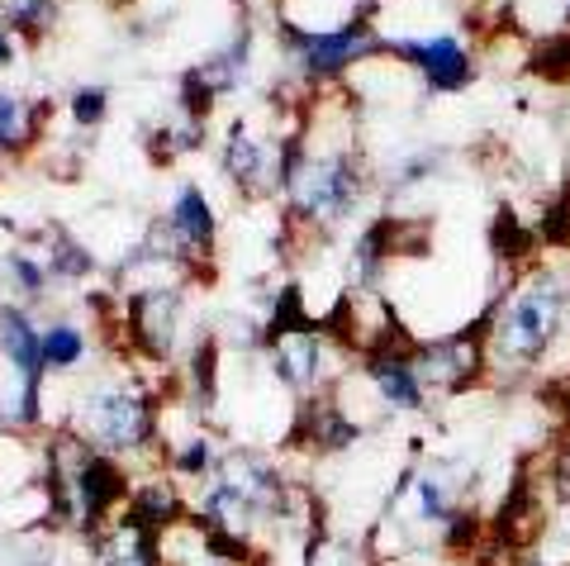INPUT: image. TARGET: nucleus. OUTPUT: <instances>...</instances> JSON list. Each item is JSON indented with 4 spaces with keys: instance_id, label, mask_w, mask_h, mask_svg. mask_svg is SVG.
Segmentation results:
<instances>
[{
    "instance_id": "obj_1",
    "label": "nucleus",
    "mask_w": 570,
    "mask_h": 566,
    "mask_svg": "<svg viewBox=\"0 0 570 566\" xmlns=\"http://www.w3.org/2000/svg\"><path fill=\"white\" fill-rule=\"evenodd\" d=\"M570 329V281L557 272L523 276L485 329V367L499 377L542 367Z\"/></svg>"
},
{
    "instance_id": "obj_2",
    "label": "nucleus",
    "mask_w": 570,
    "mask_h": 566,
    "mask_svg": "<svg viewBox=\"0 0 570 566\" xmlns=\"http://www.w3.org/2000/svg\"><path fill=\"white\" fill-rule=\"evenodd\" d=\"M77 433L105 457L138 452L157 433V404L138 381H100L77 400Z\"/></svg>"
},
{
    "instance_id": "obj_3",
    "label": "nucleus",
    "mask_w": 570,
    "mask_h": 566,
    "mask_svg": "<svg viewBox=\"0 0 570 566\" xmlns=\"http://www.w3.org/2000/svg\"><path fill=\"white\" fill-rule=\"evenodd\" d=\"M295 209L314 224L347 219L362 201V172L347 153H291V176H285Z\"/></svg>"
},
{
    "instance_id": "obj_4",
    "label": "nucleus",
    "mask_w": 570,
    "mask_h": 566,
    "mask_svg": "<svg viewBox=\"0 0 570 566\" xmlns=\"http://www.w3.org/2000/svg\"><path fill=\"white\" fill-rule=\"evenodd\" d=\"M67 495H71V509H77L86 524H100L110 509L129 505L134 486H129V476L119 471L115 457H105L96 448H81L77 462H71V471H67Z\"/></svg>"
},
{
    "instance_id": "obj_5",
    "label": "nucleus",
    "mask_w": 570,
    "mask_h": 566,
    "mask_svg": "<svg viewBox=\"0 0 570 566\" xmlns=\"http://www.w3.org/2000/svg\"><path fill=\"white\" fill-rule=\"evenodd\" d=\"M414 362H419V377L428 386V396L433 391L456 396L485 371V348L475 343L471 329H461V333H448V339H438V343L414 348Z\"/></svg>"
},
{
    "instance_id": "obj_6",
    "label": "nucleus",
    "mask_w": 570,
    "mask_h": 566,
    "mask_svg": "<svg viewBox=\"0 0 570 566\" xmlns=\"http://www.w3.org/2000/svg\"><path fill=\"white\" fill-rule=\"evenodd\" d=\"M366 381H371V391H376V400L385 404V410H395V414H419L423 404H428V386L419 377V362H414V352H404V348H376V352H366Z\"/></svg>"
},
{
    "instance_id": "obj_7",
    "label": "nucleus",
    "mask_w": 570,
    "mask_h": 566,
    "mask_svg": "<svg viewBox=\"0 0 570 566\" xmlns=\"http://www.w3.org/2000/svg\"><path fill=\"white\" fill-rule=\"evenodd\" d=\"M395 52L423 72L428 91H461L475 77V62L456 33H428V39H395Z\"/></svg>"
},
{
    "instance_id": "obj_8",
    "label": "nucleus",
    "mask_w": 570,
    "mask_h": 566,
    "mask_svg": "<svg viewBox=\"0 0 570 566\" xmlns=\"http://www.w3.org/2000/svg\"><path fill=\"white\" fill-rule=\"evenodd\" d=\"M129 333L134 348L148 358H171L176 333H181V295L167 286H148L129 300Z\"/></svg>"
},
{
    "instance_id": "obj_9",
    "label": "nucleus",
    "mask_w": 570,
    "mask_h": 566,
    "mask_svg": "<svg viewBox=\"0 0 570 566\" xmlns=\"http://www.w3.org/2000/svg\"><path fill=\"white\" fill-rule=\"evenodd\" d=\"M272 367L276 377L291 386V391H314L328 371V343L314 324H299V329H281L272 333Z\"/></svg>"
},
{
    "instance_id": "obj_10",
    "label": "nucleus",
    "mask_w": 570,
    "mask_h": 566,
    "mask_svg": "<svg viewBox=\"0 0 570 566\" xmlns=\"http://www.w3.org/2000/svg\"><path fill=\"white\" fill-rule=\"evenodd\" d=\"M295 48H299L295 52L299 67H305L314 81H328L343 72V67H352L356 58H366V52L376 48V39H371V29L347 25V29H328V33H299Z\"/></svg>"
},
{
    "instance_id": "obj_11",
    "label": "nucleus",
    "mask_w": 570,
    "mask_h": 566,
    "mask_svg": "<svg viewBox=\"0 0 570 566\" xmlns=\"http://www.w3.org/2000/svg\"><path fill=\"white\" fill-rule=\"evenodd\" d=\"M43 333L29 324L24 310H0V352L14 371V381L24 386V396L33 404H43V352H39Z\"/></svg>"
},
{
    "instance_id": "obj_12",
    "label": "nucleus",
    "mask_w": 570,
    "mask_h": 566,
    "mask_svg": "<svg viewBox=\"0 0 570 566\" xmlns=\"http://www.w3.org/2000/svg\"><path fill=\"white\" fill-rule=\"evenodd\" d=\"M91 566H163V534L119 519L91 547Z\"/></svg>"
},
{
    "instance_id": "obj_13",
    "label": "nucleus",
    "mask_w": 570,
    "mask_h": 566,
    "mask_svg": "<svg viewBox=\"0 0 570 566\" xmlns=\"http://www.w3.org/2000/svg\"><path fill=\"white\" fill-rule=\"evenodd\" d=\"M167 234L176 238V253H209L214 247V209L200 186H181L167 209Z\"/></svg>"
},
{
    "instance_id": "obj_14",
    "label": "nucleus",
    "mask_w": 570,
    "mask_h": 566,
    "mask_svg": "<svg viewBox=\"0 0 570 566\" xmlns=\"http://www.w3.org/2000/svg\"><path fill=\"white\" fill-rule=\"evenodd\" d=\"M33 134H39V110H33L24 96H14V91L0 86V153L29 148Z\"/></svg>"
},
{
    "instance_id": "obj_15",
    "label": "nucleus",
    "mask_w": 570,
    "mask_h": 566,
    "mask_svg": "<svg viewBox=\"0 0 570 566\" xmlns=\"http://www.w3.org/2000/svg\"><path fill=\"white\" fill-rule=\"evenodd\" d=\"M39 352H43V371H71V367H81V358H86V333L71 320H58V324L43 329Z\"/></svg>"
},
{
    "instance_id": "obj_16",
    "label": "nucleus",
    "mask_w": 570,
    "mask_h": 566,
    "mask_svg": "<svg viewBox=\"0 0 570 566\" xmlns=\"http://www.w3.org/2000/svg\"><path fill=\"white\" fill-rule=\"evenodd\" d=\"M171 467L181 476H205V471H219V462H214V443L209 433H190L186 443L171 448Z\"/></svg>"
},
{
    "instance_id": "obj_17",
    "label": "nucleus",
    "mask_w": 570,
    "mask_h": 566,
    "mask_svg": "<svg viewBox=\"0 0 570 566\" xmlns=\"http://www.w3.org/2000/svg\"><path fill=\"white\" fill-rule=\"evenodd\" d=\"M10 276H14V286H20L24 295H43V286L52 281V272L43 267V262H33L29 253H14L10 257Z\"/></svg>"
},
{
    "instance_id": "obj_18",
    "label": "nucleus",
    "mask_w": 570,
    "mask_h": 566,
    "mask_svg": "<svg viewBox=\"0 0 570 566\" xmlns=\"http://www.w3.org/2000/svg\"><path fill=\"white\" fill-rule=\"evenodd\" d=\"M71 119H77L81 129H91V124L105 119V91L100 86H81V91L71 96Z\"/></svg>"
},
{
    "instance_id": "obj_19",
    "label": "nucleus",
    "mask_w": 570,
    "mask_h": 566,
    "mask_svg": "<svg viewBox=\"0 0 570 566\" xmlns=\"http://www.w3.org/2000/svg\"><path fill=\"white\" fill-rule=\"evenodd\" d=\"M0 10H6L14 25H39V20H48V0H0Z\"/></svg>"
},
{
    "instance_id": "obj_20",
    "label": "nucleus",
    "mask_w": 570,
    "mask_h": 566,
    "mask_svg": "<svg viewBox=\"0 0 570 566\" xmlns=\"http://www.w3.org/2000/svg\"><path fill=\"white\" fill-rule=\"evenodd\" d=\"M10 58H14V43H10V33H6V29H0V67H6Z\"/></svg>"
},
{
    "instance_id": "obj_21",
    "label": "nucleus",
    "mask_w": 570,
    "mask_h": 566,
    "mask_svg": "<svg viewBox=\"0 0 570 566\" xmlns=\"http://www.w3.org/2000/svg\"><path fill=\"white\" fill-rule=\"evenodd\" d=\"M209 566H238V562H209Z\"/></svg>"
}]
</instances>
